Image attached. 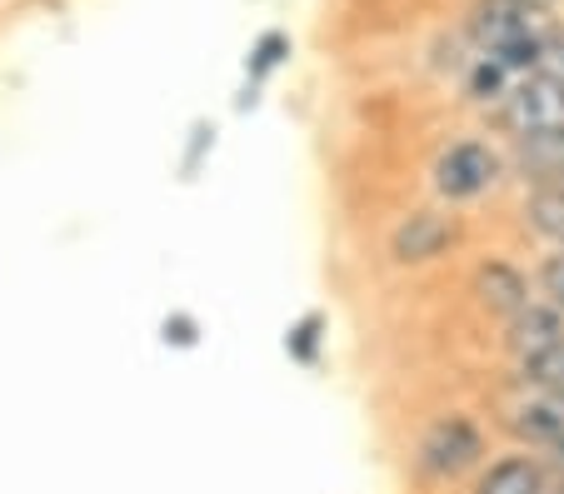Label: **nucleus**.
<instances>
[{"instance_id": "f8f14e48", "label": "nucleus", "mask_w": 564, "mask_h": 494, "mask_svg": "<svg viewBox=\"0 0 564 494\" xmlns=\"http://www.w3.org/2000/svg\"><path fill=\"white\" fill-rule=\"evenodd\" d=\"M534 295L564 310V250H544L534 260Z\"/></svg>"}, {"instance_id": "0eeeda50", "label": "nucleus", "mask_w": 564, "mask_h": 494, "mask_svg": "<svg viewBox=\"0 0 564 494\" xmlns=\"http://www.w3.org/2000/svg\"><path fill=\"white\" fill-rule=\"evenodd\" d=\"M459 245V216L449 210H415L390 230V255L400 265H430Z\"/></svg>"}, {"instance_id": "7ed1b4c3", "label": "nucleus", "mask_w": 564, "mask_h": 494, "mask_svg": "<svg viewBox=\"0 0 564 494\" xmlns=\"http://www.w3.org/2000/svg\"><path fill=\"white\" fill-rule=\"evenodd\" d=\"M500 180H505V155L479 135L449 140L445 151L430 161V190L445 205H475L485 195H495Z\"/></svg>"}, {"instance_id": "1a4fd4ad", "label": "nucleus", "mask_w": 564, "mask_h": 494, "mask_svg": "<svg viewBox=\"0 0 564 494\" xmlns=\"http://www.w3.org/2000/svg\"><path fill=\"white\" fill-rule=\"evenodd\" d=\"M500 344H505V355H510V365H520V360L544 355V350L564 344V310H560V305H550V300H540V295H534V300L524 305V310L514 315V320H505Z\"/></svg>"}, {"instance_id": "9d476101", "label": "nucleus", "mask_w": 564, "mask_h": 494, "mask_svg": "<svg viewBox=\"0 0 564 494\" xmlns=\"http://www.w3.org/2000/svg\"><path fill=\"white\" fill-rule=\"evenodd\" d=\"M524 226L544 250H564V180H534L524 195Z\"/></svg>"}, {"instance_id": "4468645a", "label": "nucleus", "mask_w": 564, "mask_h": 494, "mask_svg": "<svg viewBox=\"0 0 564 494\" xmlns=\"http://www.w3.org/2000/svg\"><path fill=\"white\" fill-rule=\"evenodd\" d=\"M554 494H564V474H560V490H554Z\"/></svg>"}, {"instance_id": "f257e3e1", "label": "nucleus", "mask_w": 564, "mask_h": 494, "mask_svg": "<svg viewBox=\"0 0 564 494\" xmlns=\"http://www.w3.org/2000/svg\"><path fill=\"white\" fill-rule=\"evenodd\" d=\"M475 51L505 61L524 80L550 65V21L534 0H485L475 15Z\"/></svg>"}, {"instance_id": "9b49d317", "label": "nucleus", "mask_w": 564, "mask_h": 494, "mask_svg": "<svg viewBox=\"0 0 564 494\" xmlns=\"http://www.w3.org/2000/svg\"><path fill=\"white\" fill-rule=\"evenodd\" d=\"M510 375H514V385H524V389H554V395H564V344L510 365Z\"/></svg>"}, {"instance_id": "6e6552de", "label": "nucleus", "mask_w": 564, "mask_h": 494, "mask_svg": "<svg viewBox=\"0 0 564 494\" xmlns=\"http://www.w3.org/2000/svg\"><path fill=\"white\" fill-rule=\"evenodd\" d=\"M554 490H560V474L534 450L495 454V460L475 474V494H554Z\"/></svg>"}, {"instance_id": "f03ea898", "label": "nucleus", "mask_w": 564, "mask_h": 494, "mask_svg": "<svg viewBox=\"0 0 564 494\" xmlns=\"http://www.w3.org/2000/svg\"><path fill=\"white\" fill-rule=\"evenodd\" d=\"M410 464L425 484H455L490 464V430L469 409H445L415 435Z\"/></svg>"}, {"instance_id": "423d86ee", "label": "nucleus", "mask_w": 564, "mask_h": 494, "mask_svg": "<svg viewBox=\"0 0 564 494\" xmlns=\"http://www.w3.org/2000/svg\"><path fill=\"white\" fill-rule=\"evenodd\" d=\"M469 295H475V305L490 320L505 325L534 300V270L514 265L505 255H490V260H479L475 275H469Z\"/></svg>"}, {"instance_id": "39448f33", "label": "nucleus", "mask_w": 564, "mask_h": 494, "mask_svg": "<svg viewBox=\"0 0 564 494\" xmlns=\"http://www.w3.org/2000/svg\"><path fill=\"white\" fill-rule=\"evenodd\" d=\"M500 430L510 435L520 450L544 454L550 444L564 440V395H554V389L514 385L510 399L500 405Z\"/></svg>"}, {"instance_id": "20e7f679", "label": "nucleus", "mask_w": 564, "mask_h": 494, "mask_svg": "<svg viewBox=\"0 0 564 494\" xmlns=\"http://www.w3.org/2000/svg\"><path fill=\"white\" fill-rule=\"evenodd\" d=\"M505 125L520 145H540V140L564 135V70L544 65L534 76H524L505 100Z\"/></svg>"}, {"instance_id": "ddd939ff", "label": "nucleus", "mask_w": 564, "mask_h": 494, "mask_svg": "<svg viewBox=\"0 0 564 494\" xmlns=\"http://www.w3.org/2000/svg\"><path fill=\"white\" fill-rule=\"evenodd\" d=\"M544 460H550V470H554V474H564V440H560V444H550V450H544Z\"/></svg>"}]
</instances>
